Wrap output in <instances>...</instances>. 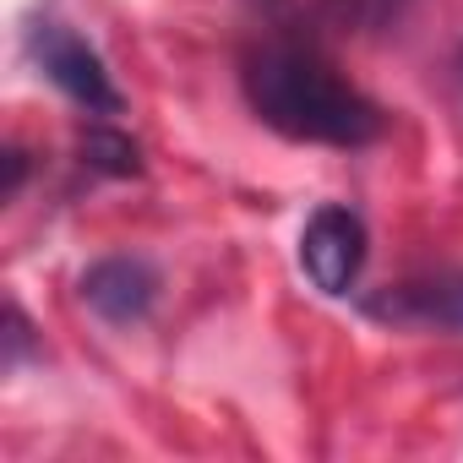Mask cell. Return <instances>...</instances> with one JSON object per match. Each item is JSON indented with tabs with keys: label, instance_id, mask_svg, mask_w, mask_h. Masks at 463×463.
<instances>
[{
	"label": "cell",
	"instance_id": "4",
	"mask_svg": "<svg viewBox=\"0 0 463 463\" xmlns=\"http://www.w3.org/2000/svg\"><path fill=\"white\" fill-rule=\"evenodd\" d=\"M82 300L115 327L142 322L153 311V300H158V273L142 257H104V262H93L82 273Z\"/></svg>",
	"mask_w": 463,
	"mask_h": 463
},
{
	"label": "cell",
	"instance_id": "5",
	"mask_svg": "<svg viewBox=\"0 0 463 463\" xmlns=\"http://www.w3.org/2000/svg\"><path fill=\"white\" fill-rule=\"evenodd\" d=\"M376 311L387 317H414V322H436V327H458L463 333V273H441V279H420L403 284L392 300H382Z\"/></svg>",
	"mask_w": 463,
	"mask_h": 463
},
{
	"label": "cell",
	"instance_id": "1",
	"mask_svg": "<svg viewBox=\"0 0 463 463\" xmlns=\"http://www.w3.org/2000/svg\"><path fill=\"white\" fill-rule=\"evenodd\" d=\"M246 99L262 126L317 147H365L387 126L382 109L311 44H262L246 61Z\"/></svg>",
	"mask_w": 463,
	"mask_h": 463
},
{
	"label": "cell",
	"instance_id": "6",
	"mask_svg": "<svg viewBox=\"0 0 463 463\" xmlns=\"http://www.w3.org/2000/svg\"><path fill=\"white\" fill-rule=\"evenodd\" d=\"M88 153H93V164H104V169H115V175H131V169H137V147H131L126 137H115V131H93V137H88Z\"/></svg>",
	"mask_w": 463,
	"mask_h": 463
},
{
	"label": "cell",
	"instance_id": "2",
	"mask_svg": "<svg viewBox=\"0 0 463 463\" xmlns=\"http://www.w3.org/2000/svg\"><path fill=\"white\" fill-rule=\"evenodd\" d=\"M300 268L322 295H333V300L349 295L360 284V268H365V223H360V213H349L338 202L317 207L306 235H300Z\"/></svg>",
	"mask_w": 463,
	"mask_h": 463
},
{
	"label": "cell",
	"instance_id": "3",
	"mask_svg": "<svg viewBox=\"0 0 463 463\" xmlns=\"http://www.w3.org/2000/svg\"><path fill=\"white\" fill-rule=\"evenodd\" d=\"M39 61H44V77H50L71 104H82L88 115H120V93H115L104 61H99L77 33H66L61 23H44V28H39Z\"/></svg>",
	"mask_w": 463,
	"mask_h": 463
},
{
	"label": "cell",
	"instance_id": "7",
	"mask_svg": "<svg viewBox=\"0 0 463 463\" xmlns=\"http://www.w3.org/2000/svg\"><path fill=\"white\" fill-rule=\"evenodd\" d=\"M338 6L349 12V17H360V23H382V17H392L403 0H338Z\"/></svg>",
	"mask_w": 463,
	"mask_h": 463
}]
</instances>
